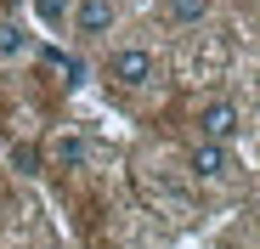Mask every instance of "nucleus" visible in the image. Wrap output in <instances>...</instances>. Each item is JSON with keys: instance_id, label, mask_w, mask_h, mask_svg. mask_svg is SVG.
I'll use <instances>...</instances> for the list:
<instances>
[{"instance_id": "obj_3", "label": "nucleus", "mask_w": 260, "mask_h": 249, "mask_svg": "<svg viewBox=\"0 0 260 249\" xmlns=\"http://www.w3.org/2000/svg\"><path fill=\"white\" fill-rule=\"evenodd\" d=\"M192 176H198V181H226V176H232L226 142H198V147H192Z\"/></svg>"}, {"instance_id": "obj_8", "label": "nucleus", "mask_w": 260, "mask_h": 249, "mask_svg": "<svg viewBox=\"0 0 260 249\" xmlns=\"http://www.w3.org/2000/svg\"><path fill=\"white\" fill-rule=\"evenodd\" d=\"M85 153H91V147H85L79 136H57V142H51V159H57V164H85Z\"/></svg>"}, {"instance_id": "obj_4", "label": "nucleus", "mask_w": 260, "mask_h": 249, "mask_svg": "<svg viewBox=\"0 0 260 249\" xmlns=\"http://www.w3.org/2000/svg\"><path fill=\"white\" fill-rule=\"evenodd\" d=\"M113 17H119L113 0H74V17H68V23H74L79 34H108Z\"/></svg>"}, {"instance_id": "obj_1", "label": "nucleus", "mask_w": 260, "mask_h": 249, "mask_svg": "<svg viewBox=\"0 0 260 249\" xmlns=\"http://www.w3.org/2000/svg\"><path fill=\"white\" fill-rule=\"evenodd\" d=\"M153 74H158V63H153V51H147V46H119V51L108 57V79H113V85H124V91L147 85Z\"/></svg>"}, {"instance_id": "obj_6", "label": "nucleus", "mask_w": 260, "mask_h": 249, "mask_svg": "<svg viewBox=\"0 0 260 249\" xmlns=\"http://www.w3.org/2000/svg\"><path fill=\"white\" fill-rule=\"evenodd\" d=\"M34 12H40V23H46V28H68L74 0H34Z\"/></svg>"}, {"instance_id": "obj_7", "label": "nucleus", "mask_w": 260, "mask_h": 249, "mask_svg": "<svg viewBox=\"0 0 260 249\" xmlns=\"http://www.w3.org/2000/svg\"><path fill=\"white\" fill-rule=\"evenodd\" d=\"M28 51V34L17 28V23H0V63H12V57H23Z\"/></svg>"}, {"instance_id": "obj_5", "label": "nucleus", "mask_w": 260, "mask_h": 249, "mask_svg": "<svg viewBox=\"0 0 260 249\" xmlns=\"http://www.w3.org/2000/svg\"><path fill=\"white\" fill-rule=\"evenodd\" d=\"M164 17L176 23V28H192L209 17V0H164Z\"/></svg>"}, {"instance_id": "obj_2", "label": "nucleus", "mask_w": 260, "mask_h": 249, "mask_svg": "<svg viewBox=\"0 0 260 249\" xmlns=\"http://www.w3.org/2000/svg\"><path fill=\"white\" fill-rule=\"evenodd\" d=\"M238 124H243V113H238V102H226V97H215V102L198 108V136H204V142H232Z\"/></svg>"}]
</instances>
